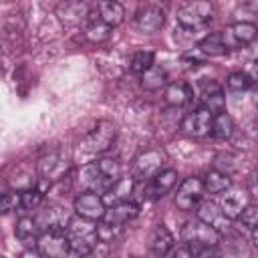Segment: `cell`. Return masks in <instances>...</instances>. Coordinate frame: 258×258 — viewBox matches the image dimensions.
I'll list each match as a JSON object with an SVG mask.
<instances>
[{"label":"cell","instance_id":"obj_6","mask_svg":"<svg viewBox=\"0 0 258 258\" xmlns=\"http://www.w3.org/2000/svg\"><path fill=\"white\" fill-rule=\"evenodd\" d=\"M107 212V204L103 196L95 191H83L75 198V214L79 218L91 220V222H101Z\"/></svg>","mask_w":258,"mask_h":258},{"label":"cell","instance_id":"obj_35","mask_svg":"<svg viewBox=\"0 0 258 258\" xmlns=\"http://www.w3.org/2000/svg\"><path fill=\"white\" fill-rule=\"evenodd\" d=\"M196 258H222V254H220L216 248H204V250L198 252Z\"/></svg>","mask_w":258,"mask_h":258},{"label":"cell","instance_id":"obj_14","mask_svg":"<svg viewBox=\"0 0 258 258\" xmlns=\"http://www.w3.org/2000/svg\"><path fill=\"white\" fill-rule=\"evenodd\" d=\"M67 171H69V159L60 153H48L46 157H42V161L38 165L40 179L46 181V183H52V181L60 179Z\"/></svg>","mask_w":258,"mask_h":258},{"label":"cell","instance_id":"obj_1","mask_svg":"<svg viewBox=\"0 0 258 258\" xmlns=\"http://www.w3.org/2000/svg\"><path fill=\"white\" fill-rule=\"evenodd\" d=\"M64 234H67V238L71 242V248L77 250L83 256H89L95 250L97 242L101 240L99 238V226H95V222L79 218V216L71 218Z\"/></svg>","mask_w":258,"mask_h":258},{"label":"cell","instance_id":"obj_29","mask_svg":"<svg viewBox=\"0 0 258 258\" xmlns=\"http://www.w3.org/2000/svg\"><path fill=\"white\" fill-rule=\"evenodd\" d=\"M44 198V189L42 187H30V189H22L20 191V200H22V210H36L40 206Z\"/></svg>","mask_w":258,"mask_h":258},{"label":"cell","instance_id":"obj_9","mask_svg":"<svg viewBox=\"0 0 258 258\" xmlns=\"http://www.w3.org/2000/svg\"><path fill=\"white\" fill-rule=\"evenodd\" d=\"M248 206H250V191L246 187L232 185L230 189H226L222 194L220 208H222V212L228 220H238Z\"/></svg>","mask_w":258,"mask_h":258},{"label":"cell","instance_id":"obj_39","mask_svg":"<svg viewBox=\"0 0 258 258\" xmlns=\"http://www.w3.org/2000/svg\"><path fill=\"white\" fill-rule=\"evenodd\" d=\"M252 242H254V246L258 248V226L252 230Z\"/></svg>","mask_w":258,"mask_h":258},{"label":"cell","instance_id":"obj_16","mask_svg":"<svg viewBox=\"0 0 258 258\" xmlns=\"http://www.w3.org/2000/svg\"><path fill=\"white\" fill-rule=\"evenodd\" d=\"M200 97H202V107L210 109L214 115H218V113H222V111L226 109V97H224V91H222V87H220L216 81H208V83H204V85H202V93H200Z\"/></svg>","mask_w":258,"mask_h":258},{"label":"cell","instance_id":"obj_2","mask_svg":"<svg viewBox=\"0 0 258 258\" xmlns=\"http://www.w3.org/2000/svg\"><path fill=\"white\" fill-rule=\"evenodd\" d=\"M181 240L183 244L191 246V248H216V244L220 242V232L208 224H204L202 220H194L187 222L181 230Z\"/></svg>","mask_w":258,"mask_h":258},{"label":"cell","instance_id":"obj_27","mask_svg":"<svg viewBox=\"0 0 258 258\" xmlns=\"http://www.w3.org/2000/svg\"><path fill=\"white\" fill-rule=\"evenodd\" d=\"M85 34L93 42H103V40H107L111 36V26H107L105 22H101L97 16H91V22L87 24Z\"/></svg>","mask_w":258,"mask_h":258},{"label":"cell","instance_id":"obj_32","mask_svg":"<svg viewBox=\"0 0 258 258\" xmlns=\"http://www.w3.org/2000/svg\"><path fill=\"white\" fill-rule=\"evenodd\" d=\"M16 208H22V200H20V191H8L2 200V210L4 212H10V210H16Z\"/></svg>","mask_w":258,"mask_h":258},{"label":"cell","instance_id":"obj_20","mask_svg":"<svg viewBox=\"0 0 258 258\" xmlns=\"http://www.w3.org/2000/svg\"><path fill=\"white\" fill-rule=\"evenodd\" d=\"M171 248H173V236H171V232L163 224H157L151 230V234H149V250L155 256H165Z\"/></svg>","mask_w":258,"mask_h":258},{"label":"cell","instance_id":"obj_13","mask_svg":"<svg viewBox=\"0 0 258 258\" xmlns=\"http://www.w3.org/2000/svg\"><path fill=\"white\" fill-rule=\"evenodd\" d=\"M165 22V10L159 4H145L139 8L137 16H135V24L141 32L145 34H153L157 32Z\"/></svg>","mask_w":258,"mask_h":258},{"label":"cell","instance_id":"obj_36","mask_svg":"<svg viewBox=\"0 0 258 258\" xmlns=\"http://www.w3.org/2000/svg\"><path fill=\"white\" fill-rule=\"evenodd\" d=\"M20 258H46L38 248H26L22 254H20Z\"/></svg>","mask_w":258,"mask_h":258},{"label":"cell","instance_id":"obj_22","mask_svg":"<svg viewBox=\"0 0 258 258\" xmlns=\"http://www.w3.org/2000/svg\"><path fill=\"white\" fill-rule=\"evenodd\" d=\"M131 191H133V177H121L117 183H113V187L103 196L107 208L109 206H115V204H121V202H129L131 198Z\"/></svg>","mask_w":258,"mask_h":258},{"label":"cell","instance_id":"obj_10","mask_svg":"<svg viewBox=\"0 0 258 258\" xmlns=\"http://www.w3.org/2000/svg\"><path fill=\"white\" fill-rule=\"evenodd\" d=\"M36 248L46 258H64L71 252V242H69V238H67L64 232L50 230V232H42L40 234Z\"/></svg>","mask_w":258,"mask_h":258},{"label":"cell","instance_id":"obj_19","mask_svg":"<svg viewBox=\"0 0 258 258\" xmlns=\"http://www.w3.org/2000/svg\"><path fill=\"white\" fill-rule=\"evenodd\" d=\"M196 216H198V220H202L204 224H208V226L216 228L218 232L222 230V224L228 220V218L224 216L222 208H220L216 202H212V200L202 202V204L198 206V210H196Z\"/></svg>","mask_w":258,"mask_h":258},{"label":"cell","instance_id":"obj_18","mask_svg":"<svg viewBox=\"0 0 258 258\" xmlns=\"http://www.w3.org/2000/svg\"><path fill=\"white\" fill-rule=\"evenodd\" d=\"M14 232H16V238H18L26 248H36L38 238H40V234H42V230H40L36 218H30V216L20 218V220L16 222V230H14Z\"/></svg>","mask_w":258,"mask_h":258},{"label":"cell","instance_id":"obj_17","mask_svg":"<svg viewBox=\"0 0 258 258\" xmlns=\"http://www.w3.org/2000/svg\"><path fill=\"white\" fill-rule=\"evenodd\" d=\"M177 181V171L175 169H161L153 179L147 181V198L149 200H157L161 196H165Z\"/></svg>","mask_w":258,"mask_h":258},{"label":"cell","instance_id":"obj_30","mask_svg":"<svg viewBox=\"0 0 258 258\" xmlns=\"http://www.w3.org/2000/svg\"><path fill=\"white\" fill-rule=\"evenodd\" d=\"M250 85H252V79H250V75H246V73H232V75H228V79H226V87H228L230 91H234V93L248 91Z\"/></svg>","mask_w":258,"mask_h":258},{"label":"cell","instance_id":"obj_38","mask_svg":"<svg viewBox=\"0 0 258 258\" xmlns=\"http://www.w3.org/2000/svg\"><path fill=\"white\" fill-rule=\"evenodd\" d=\"M64 258H85V256H83V254H79L77 250H73V248H71V252H69Z\"/></svg>","mask_w":258,"mask_h":258},{"label":"cell","instance_id":"obj_28","mask_svg":"<svg viewBox=\"0 0 258 258\" xmlns=\"http://www.w3.org/2000/svg\"><path fill=\"white\" fill-rule=\"evenodd\" d=\"M153 52L151 50H137L133 56H131V71L133 73H141V75H145L151 67H153Z\"/></svg>","mask_w":258,"mask_h":258},{"label":"cell","instance_id":"obj_15","mask_svg":"<svg viewBox=\"0 0 258 258\" xmlns=\"http://www.w3.org/2000/svg\"><path fill=\"white\" fill-rule=\"evenodd\" d=\"M38 226L42 232H50V230H56V232H64L69 222H71V216L64 212V208H58V206H52V208H46L38 218H36Z\"/></svg>","mask_w":258,"mask_h":258},{"label":"cell","instance_id":"obj_37","mask_svg":"<svg viewBox=\"0 0 258 258\" xmlns=\"http://www.w3.org/2000/svg\"><path fill=\"white\" fill-rule=\"evenodd\" d=\"M250 79H252L254 83H258V60L252 64V71H250Z\"/></svg>","mask_w":258,"mask_h":258},{"label":"cell","instance_id":"obj_8","mask_svg":"<svg viewBox=\"0 0 258 258\" xmlns=\"http://www.w3.org/2000/svg\"><path fill=\"white\" fill-rule=\"evenodd\" d=\"M204 194H206V189H204L202 177H194V175L191 177H185L179 183V187H177L175 206L179 210H183V212H189V210H194L200 204V200H202Z\"/></svg>","mask_w":258,"mask_h":258},{"label":"cell","instance_id":"obj_26","mask_svg":"<svg viewBox=\"0 0 258 258\" xmlns=\"http://www.w3.org/2000/svg\"><path fill=\"white\" fill-rule=\"evenodd\" d=\"M232 131H234V121H232V117H230L226 111L214 115V121H212V135H214L216 139H228V137L232 135Z\"/></svg>","mask_w":258,"mask_h":258},{"label":"cell","instance_id":"obj_24","mask_svg":"<svg viewBox=\"0 0 258 258\" xmlns=\"http://www.w3.org/2000/svg\"><path fill=\"white\" fill-rule=\"evenodd\" d=\"M189 97H191V91H189V87H187L185 83H171V85H167V89H165V99H167V103L173 105V107L185 105V103L189 101Z\"/></svg>","mask_w":258,"mask_h":258},{"label":"cell","instance_id":"obj_11","mask_svg":"<svg viewBox=\"0 0 258 258\" xmlns=\"http://www.w3.org/2000/svg\"><path fill=\"white\" fill-rule=\"evenodd\" d=\"M161 163H163V153L157 149H147L141 155H137L133 163V177L149 181L161 171Z\"/></svg>","mask_w":258,"mask_h":258},{"label":"cell","instance_id":"obj_40","mask_svg":"<svg viewBox=\"0 0 258 258\" xmlns=\"http://www.w3.org/2000/svg\"><path fill=\"white\" fill-rule=\"evenodd\" d=\"M254 105H256V107H258V91H256V93H254Z\"/></svg>","mask_w":258,"mask_h":258},{"label":"cell","instance_id":"obj_31","mask_svg":"<svg viewBox=\"0 0 258 258\" xmlns=\"http://www.w3.org/2000/svg\"><path fill=\"white\" fill-rule=\"evenodd\" d=\"M165 85V73L157 67H151L145 75H143V87L147 89H159Z\"/></svg>","mask_w":258,"mask_h":258},{"label":"cell","instance_id":"obj_34","mask_svg":"<svg viewBox=\"0 0 258 258\" xmlns=\"http://www.w3.org/2000/svg\"><path fill=\"white\" fill-rule=\"evenodd\" d=\"M171 258H194V254H191V246H187V244H179L177 248H173Z\"/></svg>","mask_w":258,"mask_h":258},{"label":"cell","instance_id":"obj_33","mask_svg":"<svg viewBox=\"0 0 258 258\" xmlns=\"http://www.w3.org/2000/svg\"><path fill=\"white\" fill-rule=\"evenodd\" d=\"M240 220H242V224H246L248 228H256L258 226V208L256 206H248L246 210H244V214L240 216Z\"/></svg>","mask_w":258,"mask_h":258},{"label":"cell","instance_id":"obj_5","mask_svg":"<svg viewBox=\"0 0 258 258\" xmlns=\"http://www.w3.org/2000/svg\"><path fill=\"white\" fill-rule=\"evenodd\" d=\"M220 36H222L226 50H236V48L250 44L258 36V28L252 22H236V24H230L224 30H220Z\"/></svg>","mask_w":258,"mask_h":258},{"label":"cell","instance_id":"obj_25","mask_svg":"<svg viewBox=\"0 0 258 258\" xmlns=\"http://www.w3.org/2000/svg\"><path fill=\"white\" fill-rule=\"evenodd\" d=\"M198 48L204 52V54H210V56H220V54H226V46L222 42V36H220V30L218 32H210L208 36H204L198 44Z\"/></svg>","mask_w":258,"mask_h":258},{"label":"cell","instance_id":"obj_23","mask_svg":"<svg viewBox=\"0 0 258 258\" xmlns=\"http://www.w3.org/2000/svg\"><path fill=\"white\" fill-rule=\"evenodd\" d=\"M202 181H204V189H206L208 194H224L226 189L232 187V181H230L228 173L218 171V169H210V171L202 177Z\"/></svg>","mask_w":258,"mask_h":258},{"label":"cell","instance_id":"obj_7","mask_svg":"<svg viewBox=\"0 0 258 258\" xmlns=\"http://www.w3.org/2000/svg\"><path fill=\"white\" fill-rule=\"evenodd\" d=\"M212 121H214V113L200 105L185 115L181 123V131L191 137H206L212 133Z\"/></svg>","mask_w":258,"mask_h":258},{"label":"cell","instance_id":"obj_4","mask_svg":"<svg viewBox=\"0 0 258 258\" xmlns=\"http://www.w3.org/2000/svg\"><path fill=\"white\" fill-rule=\"evenodd\" d=\"M115 135H117V129L111 121H99L83 139L81 147L89 153H103L107 151L113 141H115Z\"/></svg>","mask_w":258,"mask_h":258},{"label":"cell","instance_id":"obj_12","mask_svg":"<svg viewBox=\"0 0 258 258\" xmlns=\"http://www.w3.org/2000/svg\"><path fill=\"white\" fill-rule=\"evenodd\" d=\"M137 214H139L137 204H133L131 200L129 202H121V204H115V206H109L107 208L101 224L107 226V228H111V230H119L125 224H129L131 220H135Z\"/></svg>","mask_w":258,"mask_h":258},{"label":"cell","instance_id":"obj_3","mask_svg":"<svg viewBox=\"0 0 258 258\" xmlns=\"http://www.w3.org/2000/svg\"><path fill=\"white\" fill-rule=\"evenodd\" d=\"M214 16V6L210 2H187L177 10V22L179 26H183L185 30H198L202 26H206Z\"/></svg>","mask_w":258,"mask_h":258},{"label":"cell","instance_id":"obj_21","mask_svg":"<svg viewBox=\"0 0 258 258\" xmlns=\"http://www.w3.org/2000/svg\"><path fill=\"white\" fill-rule=\"evenodd\" d=\"M97 18L107 26H119L125 18V10L119 2H99L97 4Z\"/></svg>","mask_w":258,"mask_h":258}]
</instances>
